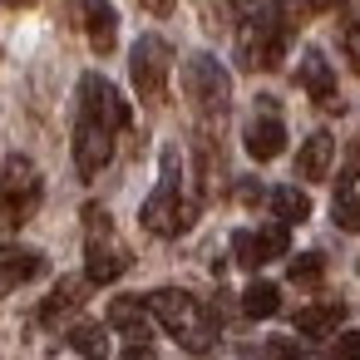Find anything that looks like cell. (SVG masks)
<instances>
[{
    "instance_id": "20",
    "label": "cell",
    "mask_w": 360,
    "mask_h": 360,
    "mask_svg": "<svg viewBox=\"0 0 360 360\" xmlns=\"http://www.w3.org/2000/svg\"><path fill=\"white\" fill-rule=\"evenodd\" d=\"M70 345H75L84 360H104V355H109V330L94 326V321H79V326L70 330Z\"/></svg>"
},
{
    "instance_id": "29",
    "label": "cell",
    "mask_w": 360,
    "mask_h": 360,
    "mask_svg": "<svg viewBox=\"0 0 360 360\" xmlns=\"http://www.w3.org/2000/svg\"><path fill=\"white\" fill-rule=\"evenodd\" d=\"M143 11H153V15H168L173 6H168V0H143Z\"/></svg>"
},
{
    "instance_id": "2",
    "label": "cell",
    "mask_w": 360,
    "mask_h": 360,
    "mask_svg": "<svg viewBox=\"0 0 360 360\" xmlns=\"http://www.w3.org/2000/svg\"><path fill=\"white\" fill-rule=\"evenodd\" d=\"M148 311L163 321V330H168V335H178V345H183V350H193V355L212 350L217 326H212V316H207L188 291L163 286V291H153V296H148Z\"/></svg>"
},
{
    "instance_id": "16",
    "label": "cell",
    "mask_w": 360,
    "mask_h": 360,
    "mask_svg": "<svg viewBox=\"0 0 360 360\" xmlns=\"http://www.w3.org/2000/svg\"><path fill=\"white\" fill-rule=\"evenodd\" d=\"M45 271V257L40 252H6L0 257V286H25Z\"/></svg>"
},
{
    "instance_id": "26",
    "label": "cell",
    "mask_w": 360,
    "mask_h": 360,
    "mask_svg": "<svg viewBox=\"0 0 360 360\" xmlns=\"http://www.w3.org/2000/svg\"><path fill=\"white\" fill-rule=\"evenodd\" d=\"M330 355L335 360H360V330H340L335 345H330Z\"/></svg>"
},
{
    "instance_id": "6",
    "label": "cell",
    "mask_w": 360,
    "mask_h": 360,
    "mask_svg": "<svg viewBox=\"0 0 360 360\" xmlns=\"http://www.w3.org/2000/svg\"><path fill=\"white\" fill-rule=\"evenodd\" d=\"M168 70H173V45H168V40H158V35H143V40L129 50V75H134V89H139V99H148V104H163Z\"/></svg>"
},
{
    "instance_id": "12",
    "label": "cell",
    "mask_w": 360,
    "mask_h": 360,
    "mask_svg": "<svg viewBox=\"0 0 360 360\" xmlns=\"http://www.w3.org/2000/svg\"><path fill=\"white\" fill-rule=\"evenodd\" d=\"M79 11H84L89 45H94L99 55H109L114 40H119V15H114V6H109V0H79Z\"/></svg>"
},
{
    "instance_id": "15",
    "label": "cell",
    "mask_w": 360,
    "mask_h": 360,
    "mask_svg": "<svg viewBox=\"0 0 360 360\" xmlns=\"http://www.w3.org/2000/svg\"><path fill=\"white\" fill-rule=\"evenodd\" d=\"M109 326H119L134 340H148V301L139 296H114L109 301Z\"/></svg>"
},
{
    "instance_id": "11",
    "label": "cell",
    "mask_w": 360,
    "mask_h": 360,
    "mask_svg": "<svg viewBox=\"0 0 360 360\" xmlns=\"http://www.w3.org/2000/svg\"><path fill=\"white\" fill-rule=\"evenodd\" d=\"M296 79H301V89L321 104V109H340V94H335V75H330V65H326V55L321 50H306L301 55V70H296Z\"/></svg>"
},
{
    "instance_id": "8",
    "label": "cell",
    "mask_w": 360,
    "mask_h": 360,
    "mask_svg": "<svg viewBox=\"0 0 360 360\" xmlns=\"http://www.w3.org/2000/svg\"><path fill=\"white\" fill-rule=\"evenodd\" d=\"M79 114H84V119H94V124H104V129H114V134L134 124V114H129L124 94H119L104 75H84V79H79Z\"/></svg>"
},
{
    "instance_id": "32",
    "label": "cell",
    "mask_w": 360,
    "mask_h": 360,
    "mask_svg": "<svg viewBox=\"0 0 360 360\" xmlns=\"http://www.w3.org/2000/svg\"><path fill=\"white\" fill-rule=\"evenodd\" d=\"M11 6H30V0H11Z\"/></svg>"
},
{
    "instance_id": "27",
    "label": "cell",
    "mask_w": 360,
    "mask_h": 360,
    "mask_svg": "<svg viewBox=\"0 0 360 360\" xmlns=\"http://www.w3.org/2000/svg\"><path fill=\"white\" fill-rule=\"evenodd\" d=\"M119 360H158V355H153V345H148V340H134V345H129Z\"/></svg>"
},
{
    "instance_id": "5",
    "label": "cell",
    "mask_w": 360,
    "mask_h": 360,
    "mask_svg": "<svg viewBox=\"0 0 360 360\" xmlns=\"http://www.w3.org/2000/svg\"><path fill=\"white\" fill-rule=\"evenodd\" d=\"M84 222H89V247H84V281L89 286H109L129 271V252L114 242L109 232V212L104 207H84Z\"/></svg>"
},
{
    "instance_id": "10",
    "label": "cell",
    "mask_w": 360,
    "mask_h": 360,
    "mask_svg": "<svg viewBox=\"0 0 360 360\" xmlns=\"http://www.w3.org/2000/svg\"><path fill=\"white\" fill-rule=\"evenodd\" d=\"M286 247H291V237H286V222H276V227H262V232H237V237H232V257H237L247 271H257L262 262H276V257H286Z\"/></svg>"
},
{
    "instance_id": "17",
    "label": "cell",
    "mask_w": 360,
    "mask_h": 360,
    "mask_svg": "<svg viewBox=\"0 0 360 360\" xmlns=\"http://www.w3.org/2000/svg\"><path fill=\"white\" fill-rule=\"evenodd\" d=\"M84 291H89V281H84V276H65V281L50 291V301L40 306V321H60L65 311H75V306L84 301Z\"/></svg>"
},
{
    "instance_id": "4",
    "label": "cell",
    "mask_w": 360,
    "mask_h": 360,
    "mask_svg": "<svg viewBox=\"0 0 360 360\" xmlns=\"http://www.w3.org/2000/svg\"><path fill=\"white\" fill-rule=\"evenodd\" d=\"M193 217H198V207L178 198V153L168 148L163 153V183L143 202V227L158 232V237H178L183 227H193Z\"/></svg>"
},
{
    "instance_id": "25",
    "label": "cell",
    "mask_w": 360,
    "mask_h": 360,
    "mask_svg": "<svg viewBox=\"0 0 360 360\" xmlns=\"http://www.w3.org/2000/svg\"><path fill=\"white\" fill-rule=\"evenodd\" d=\"M271 355H276V360H316V350L301 345V340H291V335H276V340H271Z\"/></svg>"
},
{
    "instance_id": "1",
    "label": "cell",
    "mask_w": 360,
    "mask_h": 360,
    "mask_svg": "<svg viewBox=\"0 0 360 360\" xmlns=\"http://www.w3.org/2000/svg\"><path fill=\"white\" fill-rule=\"evenodd\" d=\"M301 25V6L296 0H271L252 15V25L242 30V65L247 70H276L286 55V40Z\"/></svg>"
},
{
    "instance_id": "22",
    "label": "cell",
    "mask_w": 360,
    "mask_h": 360,
    "mask_svg": "<svg viewBox=\"0 0 360 360\" xmlns=\"http://www.w3.org/2000/svg\"><path fill=\"white\" fill-rule=\"evenodd\" d=\"M340 45H345V60H350V70L360 75V0H345V25H340Z\"/></svg>"
},
{
    "instance_id": "9",
    "label": "cell",
    "mask_w": 360,
    "mask_h": 360,
    "mask_svg": "<svg viewBox=\"0 0 360 360\" xmlns=\"http://www.w3.org/2000/svg\"><path fill=\"white\" fill-rule=\"evenodd\" d=\"M109 158H114V129L79 114V124H75V168H79V178H99Z\"/></svg>"
},
{
    "instance_id": "21",
    "label": "cell",
    "mask_w": 360,
    "mask_h": 360,
    "mask_svg": "<svg viewBox=\"0 0 360 360\" xmlns=\"http://www.w3.org/2000/svg\"><path fill=\"white\" fill-rule=\"evenodd\" d=\"M271 212H276L281 222H306V217H311V198L296 193V188H276V193H271Z\"/></svg>"
},
{
    "instance_id": "3",
    "label": "cell",
    "mask_w": 360,
    "mask_h": 360,
    "mask_svg": "<svg viewBox=\"0 0 360 360\" xmlns=\"http://www.w3.org/2000/svg\"><path fill=\"white\" fill-rule=\"evenodd\" d=\"M40 193H45V183H40L30 158L15 153V158L0 163V247L30 222V212L40 207Z\"/></svg>"
},
{
    "instance_id": "28",
    "label": "cell",
    "mask_w": 360,
    "mask_h": 360,
    "mask_svg": "<svg viewBox=\"0 0 360 360\" xmlns=\"http://www.w3.org/2000/svg\"><path fill=\"white\" fill-rule=\"evenodd\" d=\"M237 198H242V202H257V198H262V188H257V183H242V188H237Z\"/></svg>"
},
{
    "instance_id": "18",
    "label": "cell",
    "mask_w": 360,
    "mask_h": 360,
    "mask_svg": "<svg viewBox=\"0 0 360 360\" xmlns=\"http://www.w3.org/2000/svg\"><path fill=\"white\" fill-rule=\"evenodd\" d=\"M340 316H345V306H340V301L306 306V311H296V330H301V335H330V330L340 326Z\"/></svg>"
},
{
    "instance_id": "31",
    "label": "cell",
    "mask_w": 360,
    "mask_h": 360,
    "mask_svg": "<svg viewBox=\"0 0 360 360\" xmlns=\"http://www.w3.org/2000/svg\"><path fill=\"white\" fill-rule=\"evenodd\" d=\"M232 11H242V15H247V11H252V0H232Z\"/></svg>"
},
{
    "instance_id": "7",
    "label": "cell",
    "mask_w": 360,
    "mask_h": 360,
    "mask_svg": "<svg viewBox=\"0 0 360 360\" xmlns=\"http://www.w3.org/2000/svg\"><path fill=\"white\" fill-rule=\"evenodd\" d=\"M183 84H188V99L198 104L202 119H222V114H227L232 84H227V70H222L212 55H193V60L183 65Z\"/></svg>"
},
{
    "instance_id": "24",
    "label": "cell",
    "mask_w": 360,
    "mask_h": 360,
    "mask_svg": "<svg viewBox=\"0 0 360 360\" xmlns=\"http://www.w3.org/2000/svg\"><path fill=\"white\" fill-rule=\"evenodd\" d=\"M330 217H335V227H340V232H360V198L340 188V198H335Z\"/></svg>"
},
{
    "instance_id": "14",
    "label": "cell",
    "mask_w": 360,
    "mask_h": 360,
    "mask_svg": "<svg viewBox=\"0 0 360 360\" xmlns=\"http://www.w3.org/2000/svg\"><path fill=\"white\" fill-rule=\"evenodd\" d=\"M330 163H335V139H330V134H311V139L301 143V153H296V173L311 178V183L326 178Z\"/></svg>"
},
{
    "instance_id": "30",
    "label": "cell",
    "mask_w": 360,
    "mask_h": 360,
    "mask_svg": "<svg viewBox=\"0 0 360 360\" xmlns=\"http://www.w3.org/2000/svg\"><path fill=\"white\" fill-rule=\"evenodd\" d=\"M335 6H345V0H311V11H335Z\"/></svg>"
},
{
    "instance_id": "19",
    "label": "cell",
    "mask_w": 360,
    "mask_h": 360,
    "mask_svg": "<svg viewBox=\"0 0 360 360\" xmlns=\"http://www.w3.org/2000/svg\"><path fill=\"white\" fill-rule=\"evenodd\" d=\"M242 311H247L252 321H266V316L281 311V291H276L271 281H252V286L242 291Z\"/></svg>"
},
{
    "instance_id": "13",
    "label": "cell",
    "mask_w": 360,
    "mask_h": 360,
    "mask_svg": "<svg viewBox=\"0 0 360 360\" xmlns=\"http://www.w3.org/2000/svg\"><path fill=\"white\" fill-rule=\"evenodd\" d=\"M242 143H247V153H252L257 163H266V158H276V153L286 148V124L271 119V114H266V119H252Z\"/></svg>"
},
{
    "instance_id": "23",
    "label": "cell",
    "mask_w": 360,
    "mask_h": 360,
    "mask_svg": "<svg viewBox=\"0 0 360 360\" xmlns=\"http://www.w3.org/2000/svg\"><path fill=\"white\" fill-rule=\"evenodd\" d=\"M321 276H326V257H321V252L291 257V281H296V286H316Z\"/></svg>"
}]
</instances>
